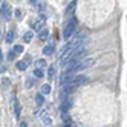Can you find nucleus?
<instances>
[{
    "instance_id": "f257e3e1",
    "label": "nucleus",
    "mask_w": 127,
    "mask_h": 127,
    "mask_svg": "<svg viewBox=\"0 0 127 127\" xmlns=\"http://www.w3.org/2000/svg\"><path fill=\"white\" fill-rule=\"evenodd\" d=\"M77 19H72L66 23V26H64V29H63V37H64V40H70L72 38V35L75 34V31H77Z\"/></svg>"
},
{
    "instance_id": "f03ea898",
    "label": "nucleus",
    "mask_w": 127,
    "mask_h": 127,
    "mask_svg": "<svg viewBox=\"0 0 127 127\" xmlns=\"http://www.w3.org/2000/svg\"><path fill=\"white\" fill-rule=\"evenodd\" d=\"M94 64V58H84V60H81V61H78L77 64L72 67V69H67L69 72H72V74H75V72H81V70H84V69H87V67H90Z\"/></svg>"
},
{
    "instance_id": "7ed1b4c3",
    "label": "nucleus",
    "mask_w": 127,
    "mask_h": 127,
    "mask_svg": "<svg viewBox=\"0 0 127 127\" xmlns=\"http://www.w3.org/2000/svg\"><path fill=\"white\" fill-rule=\"evenodd\" d=\"M86 37H87L86 32H81V34H78L77 37L67 44V46H69L70 49H77V48H80V46H83V43L86 41Z\"/></svg>"
},
{
    "instance_id": "20e7f679",
    "label": "nucleus",
    "mask_w": 127,
    "mask_h": 127,
    "mask_svg": "<svg viewBox=\"0 0 127 127\" xmlns=\"http://www.w3.org/2000/svg\"><path fill=\"white\" fill-rule=\"evenodd\" d=\"M2 17H5L6 20H9V17H11V5L9 3H5L2 6Z\"/></svg>"
},
{
    "instance_id": "39448f33",
    "label": "nucleus",
    "mask_w": 127,
    "mask_h": 127,
    "mask_svg": "<svg viewBox=\"0 0 127 127\" xmlns=\"http://www.w3.org/2000/svg\"><path fill=\"white\" fill-rule=\"evenodd\" d=\"M86 81H87V78H86L84 75H78V77H75L74 80H72L70 83H72V84H75V86L78 87V86H83V84L86 83Z\"/></svg>"
},
{
    "instance_id": "423d86ee",
    "label": "nucleus",
    "mask_w": 127,
    "mask_h": 127,
    "mask_svg": "<svg viewBox=\"0 0 127 127\" xmlns=\"http://www.w3.org/2000/svg\"><path fill=\"white\" fill-rule=\"evenodd\" d=\"M43 52H44V55H52V54H54V44H48V46H44Z\"/></svg>"
},
{
    "instance_id": "0eeeda50",
    "label": "nucleus",
    "mask_w": 127,
    "mask_h": 127,
    "mask_svg": "<svg viewBox=\"0 0 127 127\" xmlns=\"http://www.w3.org/2000/svg\"><path fill=\"white\" fill-rule=\"evenodd\" d=\"M74 9H75V2H70L67 5V8H66V14L72 15V14H74Z\"/></svg>"
},
{
    "instance_id": "6e6552de",
    "label": "nucleus",
    "mask_w": 127,
    "mask_h": 127,
    "mask_svg": "<svg viewBox=\"0 0 127 127\" xmlns=\"http://www.w3.org/2000/svg\"><path fill=\"white\" fill-rule=\"evenodd\" d=\"M26 67H28V63H26L25 60H22V61H17V69H19V70H25Z\"/></svg>"
},
{
    "instance_id": "1a4fd4ad",
    "label": "nucleus",
    "mask_w": 127,
    "mask_h": 127,
    "mask_svg": "<svg viewBox=\"0 0 127 127\" xmlns=\"http://www.w3.org/2000/svg\"><path fill=\"white\" fill-rule=\"evenodd\" d=\"M14 41V31L11 29V31H8V34H6V43H12Z\"/></svg>"
},
{
    "instance_id": "9d476101",
    "label": "nucleus",
    "mask_w": 127,
    "mask_h": 127,
    "mask_svg": "<svg viewBox=\"0 0 127 127\" xmlns=\"http://www.w3.org/2000/svg\"><path fill=\"white\" fill-rule=\"evenodd\" d=\"M41 94H43V95L51 94V84H43V86H41Z\"/></svg>"
},
{
    "instance_id": "9b49d317",
    "label": "nucleus",
    "mask_w": 127,
    "mask_h": 127,
    "mask_svg": "<svg viewBox=\"0 0 127 127\" xmlns=\"http://www.w3.org/2000/svg\"><path fill=\"white\" fill-rule=\"evenodd\" d=\"M48 35H49V31H48V29H43V31H40L38 37H40V40H46Z\"/></svg>"
},
{
    "instance_id": "f8f14e48",
    "label": "nucleus",
    "mask_w": 127,
    "mask_h": 127,
    "mask_svg": "<svg viewBox=\"0 0 127 127\" xmlns=\"http://www.w3.org/2000/svg\"><path fill=\"white\" fill-rule=\"evenodd\" d=\"M12 52L15 54V55H19V54H23V46L17 44V46H14V48H12Z\"/></svg>"
},
{
    "instance_id": "ddd939ff",
    "label": "nucleus",
    "mask_w": 127,
    "mask_h": 127,
    "mask_svg": "<svg viewBox=\"0 0 127 127\" xmlns=\"http://www.w3.org/2000/svg\"><path fill=\"white\" fill-rule=\"evenodd\" d=\"M54 75H55V66H49V69H48V78H54Z\"/></svg>"
},
{
    "instance_id": "4468645a",
    "label": "nucleus",
    "mask_w": 127,
    "mask_h": 127,
    "mask_svg": "<svg viewBox=\"0 0 127 127\" xmlns=\"http://www.w3.org/2000/svg\"><path fill=\"white\" fill-rule=\"evenodd\" d=\"M23 40H25L26 43H29V41L32 40V32H31V31H28V32H25V35H23Z\"/></svg>"
},
{
    "instance_id": "2eb2a0df",
    "label": "nucleus",
    "mask_w": 127,
    "mask_h": 127,
    "mask_svg": "<svg viewBox=\"0 0 127 127\" xmlns=\"http://www.w3.org/2000/svg\"><path fill=\"white\" fill-rule=\"evenodd\" d=\"M34 75L37 77V78H41V77L44 75V72H43V69H41V67H37V69L34 70Z\"/></svg>"
},
{
    "instance_id": "dca6fc26",
    "label": "nucleus",
    "mask_w": 127,
    "mask_h": 127,
    "mask_svg": "<svg viewBox=\"0 0 127 127\" xmlns=\"http://www.w3.org/2000/svg\"><path fill=\"white\" fill-rule=\"evenodd\" d=\"M35 103H37V104H38V106H40V104H43V103H44V98H43V94H41V92H40V94H38V95H37V96H35Z\"/></svg>"
},
{
    "instance_id": "f3484780",
    "label": "nucleus",
    "mask_w": 127,
    "mask_h": 127,
    "mask_svg": "<svg viewBox=\"0 0 127 127\" xmlns=\"http://www.w3.org/2000/svg\"><path fill=\"white\" fill-rule=\"evenodd\" d=\"M35 64H37V67H46V61L44 60H38V61H35Z\"/></svg>"
},
{
    "instance_id": "a211bd4d",
    "label": "nucleus",
    "mask_w": 127,
    "mask_h": 127,
    "mask_svg": "<svg viewBox=\"0 0 127 127\" xmlns=\"http://www.w3.org/2000/svg\"><path fill=\"white\" fill-rule=\"evenodd\" d=\"M15 17H17V19H22V17H23V11L22 9H17L15 11Z\"/></svg>"
},
{
    "instance_id": "6ab92c4d",
    "label": "nucleus",
    "mask_w": 127,
    "mask_h": 127,
    "mask_svg": "<svg viewBox=\"0 0 127 127\" xmlns=\"http://www.w3.org/2000/svg\"><path fill=\"white\" fill-rule=\"evenodd\" d=\"M41 25H43V23H40V22H35L32 26H34V29H40V28H41Z\"/></svg>"
},
{
    "instance_id": "aec40b11",
    "label": "nucleus",
    "mask_w": 127,
    "mask_h": 127,
    "mask_svg": "<svg viewBox=\"0 0 127 127\" xmlns=\"http://www.w3.org/2000/svg\"><path fill=\"white\" fill-rule=\"evenodd\" d=\"M32 84H34L32 80H26V87H32Z\"/></svg>"
},
{
    "instance_id": "412c9836",
    "label": "nucleus",
    "mask_w": 127,
    "mask_h": 127,
    "mask_svg": "<svg viewBox=\"0 0 127 127\" xmlns=\"http://www.w3.org/2000/svg\"><path fill=\"white\" fill-rule=\"evenodd\" d=\"M8 58H9V60H14V58H15V54H14V52H9V54H8Z\"/></svg>"
},
{
    "instance_id": "4be33fe9",
    "label": "nucleus",
    "mask_w": 127,
    "mask_h": 127,
    "mask_svg": "<svg viewBox=\"0 0 127 127\" xmlns=\"http://www.w3.org/2000/svg\"><path fill=\"white\" fill-rule=\"evenodd\" d=\"M25 61H26V63H28V64H29V63L32 61V58H31V55H26V57H25Z\"/></svg>"
},
{
    "instance_id": "5701e85b",
    "label": "nucleus",
    "mask_w": 127,
    "mask_h": 127,
    "mask_svg": "<svg viewBox=\"0 0 127 127\" xmlns=\"http://www.w3.org/2000/svg\"><path fill=\"white\" fill-rule=\"evenodd\" d=\"M15 115L20 116V106H19V104H17V107H15Z\"/></svg>"
},
{
    "instance_id": "b1692460",
    "label": "nucleus",
    "mask_w": 127,
    "mask_h": 127,
    "mask_svg": "<svg viewBox=\"0 0 127 127\" xmlns=\"http://www.w3.org/2000/svg\"><path fill=\"white\" fill-rule=\"evenodd\" d=\"M44 124H46V126H51V118H44Z\"/></svg>"
},
{
    "instance_id": "393cba45",
    "label": "nucleus",
    "mask_w": 127,
    "mask_h": 127,
    "mask_svg": "<svg viewBox=\"0 0 127 127\" xmlns=\"http://www.w3.org/2000/svg\"><path fill=\"white\" fill-rule=\"evenodd\" d=\"M29 3L31 5H37V0H29Z\"/></svg>"
},
{
    "instance_id": "a878e982",
    "label": "nucleus",
    "mask_w": 127,
    "mask_h": 127,
    "mask_svg": "<svg viewBox=\"0 0 127 127\" xmlns=\"http://www.w3.org/2000/svg\"><path fill=\"white\" fill-rule=\"evenodd\" d=\"M3 60V54H2V51H0V61Z\"/></svg>"
},
{
    "instance_id": "bb28decb",
    "label": "nucleus",
    "mask_w": 127,
    "mask_h": 127,
    "mask_svg": "<svg viewBox=\"0 0 127 127\" xmlns=\"http://www.w3.org/2000/svg\"><path fill=\"white\" fill-rule=\"evenodd\" d=\"M20 127H26V123H22V124H20Z\"/></svg>"
},
{
    "instance_id": "cd10ccee",
    "label": "nucleus",
    "mask_w": 127,
    "mask_h": 127,
    "mask_svg": "<svg viewBox=\"0 0 127 127\" xmlns=\"http://www.w3.org/2000/svg\"><path fill=\"white\" fill-rule=\"evenodd\" d=\"M0 38H2V31H0Z\"/></svg>"
}]
</instances>
